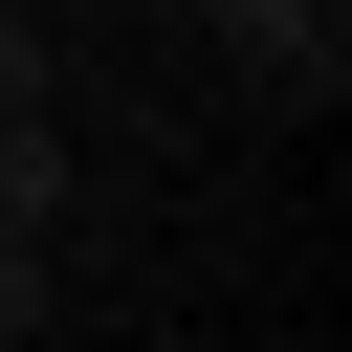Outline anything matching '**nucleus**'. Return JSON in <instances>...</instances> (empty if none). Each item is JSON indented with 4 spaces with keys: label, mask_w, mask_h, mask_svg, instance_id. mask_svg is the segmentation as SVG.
<instances>
[{
    "label": "nucleus",
    "mask_w": 352,
    "mask_h": 352,
    "mask_svg": "<svg viewBox=\"0 0 352 352\" xmlns=\"http://www.w3.org/2000/svg\"><path fill=\"white\" fill-rule=\"evenodd\" d=\"M198 22H220L242 66H286V88H330V66H352V0H198Z\"/></svg>",
    "instance_id": "obj_1"
},
{
    "label": "nucleus",
    "mask_w": 352,
    "mask_h": 352,
    "mask_svg": "<svg viewBox=\"0 0 352 352\" xmlns=\"http://www.w3.org/2000/svg\"><path fill=\"white\" fill-rule=\"evenodd\" d=\"M0 220H22V242H66V220H88V154H66L44 110H0Z\"/></svg>",
    "instance_id": "obj_2"
},
{
    "label": "nucleus",
    "mask_w": 352,
    "mask_h": 352,
    "mask_svg": "<svg viewBox=\"0 0 352 352\" xmlns=\"http://www.w3.org/2000/svg\"><path fill=\"white\" fill-rule=\"evenodd\" d=\"M22 330H66V242H22V220H0V352H22Z\"/></svg>",
    "instance_id": "obj_3"
},
{
    "label": "nucleus",
    "mask_w": 352,
    "mask_h": 352,
    "mask_svg": "<svg viewBox=\"0 0 352 352\" xmlns=\"http://www.w3.org/2000/svg\"><path fill=\"white\" fill-rule=\"evenodd\" d=\"M0 110H44V22H22V0H0Z\"/></svg>",
    "instance_id": "obj_4"
}]
</instances>
